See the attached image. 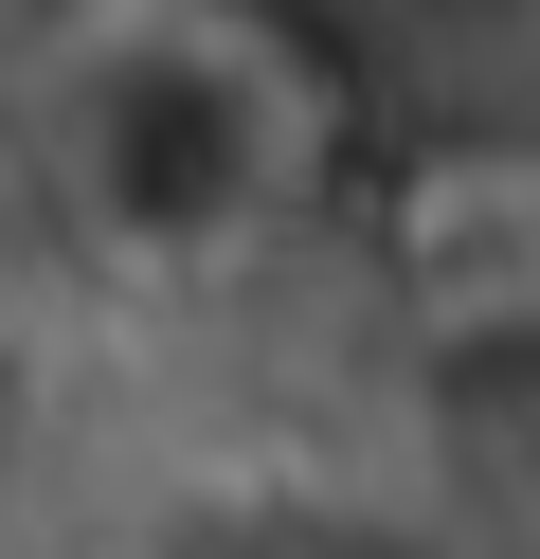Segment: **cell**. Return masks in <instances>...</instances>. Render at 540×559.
Segmentation results:
<instances>
[{"label": "cell", "mask_w": 540, "mask_h": 559, "mask_svg": "<svg viewBox=\"0 0 540 559\" xmlns=\"http://www.w3.org/2000/svg\"><path fill=\"white\" fill-rule=\"evenodd\" d=\"M288 73L324 163H432V181H504L540 109V0H199Z\"/></svg>", "instance_id": "cell-2"}, {"label": "cell", "mask_w": 540, "mask_h": 559, "mask_svg": "<svg viewBox=\"0 0 540 559\" xmlns=\"http://www.w3.org/2000/svg\"><path fill=\"white\" fill-rule=\"evenodd\" d=\"M36 181H55L72 253L108 271H235L288 199L324 181V127L288 109V73L199 19V0H108L72 19V55L36 73Z\"/></svg>", "instance_id": "cell-1"}]
</instances>
